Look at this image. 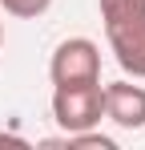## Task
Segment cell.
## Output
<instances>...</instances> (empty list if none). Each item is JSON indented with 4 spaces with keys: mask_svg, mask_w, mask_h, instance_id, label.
<instances>
[{
    "mask_svg": "<svg viewBox=\"0 0 145 150\" xmlns=\"http://www.w3.org/2000/svg\"><path fill=\"white\" fill-rule=\"evenodd\" d=\"M0 53H4V21H0Z\"/></svg>",
    "mask_w": 145,
    "mask_h": 150,
    "instance_id": "cell-7",
    "label": "cell"
},
{
    "mask_svg": "<svg viewBox=\"0 0 145 150\" xmlns=\"http://www.w3.org/2000/svg\"><path fill=\"white\" fill-rule=\"evenodd\" d=\"M52 118L65 134L93 130L105 118V85L101 81H81V85H56L52 89Z\"/></svg>",
    "mask_w": 145,
    "mask_h": 150,
    "instance_id": "cell-2",
    "label": "cell"
},
{
    "mask_svg": "<svg viewBox=\"0 0 145 150\" xmlns=\"http://www.w3.org/2000/svg\"><path fill=\"white\" fill-rule=\"evenodd\" d=\"M105 118L121 130H141L145 126V85L133 81H113L105 85Z\"/></svg>",
    "mask_w": 145,
    "mask_h": 150,
    "instance_id": "cell-4",
    "label": "cell"
},
{
    "mask_svg": "<svg viewBox=\"0 0 145 150\" xmlns=\"http://www.w3.org/2000/svg\"><path fill=\"white\" fill-rule=\"evenodd\" d=\"M0 8H4L8 16H24V21H32V16H45L48 8H52V0H0Z\"/></svg>",
    "mask_w": 145,
    "mask_h": 150,
    "instance_id": "cell-5",
    "label": "cell"
},
{
    "mask_svg": "<svg viewBox=\"0 0 145 150\" xmlns=\"http://www.w3.org/2000/svg\"><path fill=\"white\" fill-rule=\"evenodd\" d=\"M52 85H81V81H101V49L89 37H69L61 41L52 61H48Z\"/></svg>",
    "mask_w": 145,
    "mask_h": 150,
    "instance_id": "cell-3",
    "label": "cell"
},
{
    "mask_svg": "<svg viewBox=\"0 0 145 150\" xmlns=\"http://www.w3.org/2000/svg\"><path fill=\"white\" fill-rule=\"evenodd\" d=\"M101 21L117 65L145 77V0H101Z\"/></svg>",
    "mask_w": 145,
    "mask_h": 150,
    "instance_id": "cell-1",
    "label": "cell"
},
{
    "mask_svg": "<svg viewBox=\"0 0 145 150\" xmlns=\"http://www.w3.org/2000/svg\"><path fill=\"white\" fill-rule=\"evenodd\" d=\"M0 142H12V146H24V138H16V134H0Z\"/></svg>",
    "mask_w": 145,
    "mask_h": 150,
    "instance_id": "cell-6",
    "label": "cell"
}]
</instances>
